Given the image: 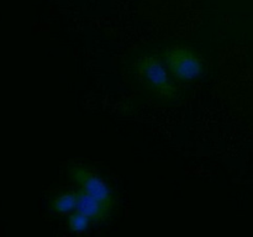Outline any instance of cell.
<instances>
[{
  "label": "cell",
  "mask_w": 253,
  "mask_h": 237,
  "mask_svg": "<svg viewBox=\"0 0 253 237\" xmlns=\"http://www.w3.org/2000/svg\"><path fill=\"white\" fill-rule=\"evenodd\" d=\"M136 73L143 88L163 100H174L179 96V86L168 74L166 66L158 57L142 56L136 62Z\"/></svg>",
  "instance_id": "obj_1"
},
{
  "label": "cell",
  "mask_w": 253,
  "mask_h": 237,
  "mask_svg": "<svg viewBox=\"0 0 253 237\" xmlns=\"http://www.w3.org/2000/svg\"><path fill=\"white\" fill-rule=\"evenodd\" d=\"M163 59L174 78L183 81H190L199 78L204 71L202 58L190 47H170L163 53Z\"/></svg>",
  "instance_id": "obj_2"
},
{
  "label": "cell",
  "mask_w": 253,
  "mask_h": 237,
  "mask_svg": "<svg viewBox=\"0 0 253 237\" xmlns=\"http://www.w3.org/2000/svg\"><path fill=\"white\" fill-rule=\"evenodd\" d=\"M71 178L79 190L86 193L90 197L95 198L99 201L104 202L108 206L113 207L114 194L108 183L99 177L98 174L91 172L90 169L82 165H76L71 169Z\"/></svg>",
  "instance_id": "obj_3"
},
{
  "label": "cell",
  "mask_w": 253,
  "mask_h": 237,
  "mask_svg": "<svg viewBox=\"0 0 253 237\" xmlns=\"http://www.w3.org/2000/svg\"><path fill=\"white\" fill-rule=\"evenodd\" d=\"M77 198H78V202H77L76 211L85 215L86 217L90 219L91 222H100L108 219V216L110 215V206L99 201L98 199L90 197L86 193L78 190Z\"/></svg>",
  "instance_id": "obj_4"
},
{
  "label": "cell",
  "mask_w": 253,
  "mask_h": 237,
  "mask_svg": "<svg viewBox=\"0 0 253 237\" xmlns=\"http://www.w3.org/2000/svg\"><path fill=\"white\" fill-rule=\"evenodd\" d=\"M77 202H78L77 193H63V194H59L58 197L52 199L51 210L57 215L72 214L77 210Z\"/></svg>",
  "instance_id": "obj_5"
},
{
  "label": "cell",
  "mask_w": 253,
  "mask_h": 237,
  "mask_svg": "<svg viewBox=\"0 0 253 237\" xmlns=\"http://www.w3.org/2000/svg\"><path fill=\"white\" fill-rule=\"evenodd\" d=\"M91 221L89 217H86L85 215L81 214L78 211L72 212V215L69 216V229L74 232H84L89 229Z\"/></svg>",
  "instance_id": "obj_6"
}]
</instances>
